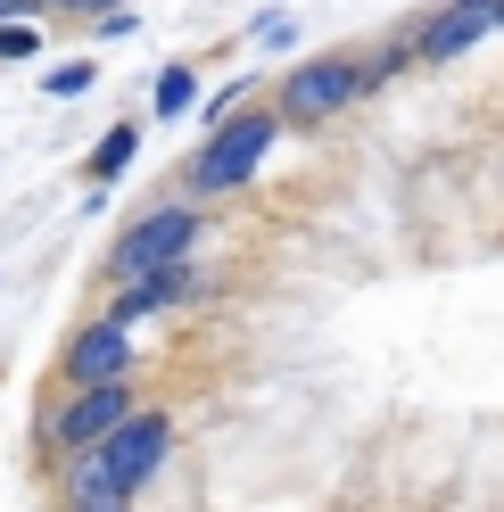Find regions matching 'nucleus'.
Instances as JSON below:
<instances>
[{
    "mask_svg": "<svg viewBox=\"0 0 504 512\" xmlns=\"http://www.w3.org/2000/svg\"><path fill=\"white\" fill-rule=\"evenodd\" d=\"M273 141H281V108H240V116H224V124L199 141V157L182 166V190H191V199H224V190H240L248 174L265 166Z\"/></svg>",
    "mask_w": 504,
    "mask_h": 512,
    "instance_id": "nucleus-1",
    "label": "nucleus"
},
{
    "mask_svg": "<svg viewBox=\"0 0 504 512\" xmlns=\"http://www.w3.org/2000/svg\"><path fill=\"white\" fill-rule=\"evenodd\" d=\"M133 405H141V397H133V372H124V380H58V405L42 413L50 463H58V455H91V446H100Z\"/></svg>",
    "mask_w": 504,
    "mask_h": 512,
    "instance_id": "nucleus-2",
    "label": "nucleus"
},
{
    "mask_svg": "<svg viewBox=\"0 0 504 512\" xmlns=\"http://www.w3.org/2000/svg\"><path fill=\"white\" fill-rule=\"evenodd\" d=\"M191 240H199V207H191V199L149 207L133 232L108 248V290H141V281H157L166 265H182V256H191Z\"/></svg>",
    "mask_w": 504,
    "mask_h": 512,
    "instance_id": "nucleus-3",
    "label": "nucleus"
},
{
    "mask_svg": "<svg viewBox=\"0 0 504 512\" xmlns=\"http://www.w3.org/2000/svg\"><path fill=\"white\" fill-rule=\"evenodd\" d=\"M364 91H372V83H364L356 58H306V67L281 75L273 108H281V124H331V116H348Z\"/></svg>",
    "mask_w": 504,
    "mask_h": 512,
    "instance_id": "nucleus-4",
    "label": "nucleus"
},
{
    "mask_svg": "<svg viewBox=\"0 0 504 512\" xmlns=\"http://www.w3.org/2000/svg\"><path fill=\"white\" fill-rule=\"evenodd\" d=\"M166 455H174V422H166L157 405H133V413H124V422L100 438V463H108V479H116L124 496H141Z\"/></svg>",
    "mask_w": 504,
    "mask_h": 512,
    "instance_id": "nucleus-5",
    "label": "nucleus"
},
{
    "mask_svg": "<svg viewBox=\"0 0 504 512\" xmlns=\"http://www.w3.org/2000/svg\"><path fill=\"white\" fill-rule=\"evenodd\" d=\"M496 25H504V0H447V9H430L414 25V58H422V67H447V58L480 50Z\"/></svg>",
    "mask_w": 504,
    "mask_h": 512,
    "instance_id": "nucleus-6",
    "label": "nucleus"
},
{
    "mask_svg": "<svg viewBox=\"0 0 504 512\" xmlns=\"http://www.w3.org/2000/svg\"><path fill=\"white\" fill-rule=\"evenodd\" d=\"M133 339H141V331H124L116 314L83 323V331L67 339V356H58V380H124V372H133Z\"/></svg>",
    "mask_w": 504,
    "mask_h": 512,
    "instance_id": "nucleus-7",
    "label": "nucleus"
},
{
    "mask_svg": "<svg viewBox=\"0 0 504 512\" xmlns=\"http://www.w3.org/2000/svg\"><path fill=\"white\" fill-rule=\"evenodd\" d=\"M133 149H141V124H116V133L91 149V182H116L124 166H133Z\"/></svg>",
    "mask_w": 504,
    "mask_h": 512,
    "instance_id": "nucleus-8",
    "label": "nucleus"
},
{
    "mask_svg": "<svg viewBox=\"0 0 504 512\" xmlns=\"http://www.w3.org/2000/svg\"><path fill=\"white\" fill-rule=\"evenodd\" d=\"M414 67V34H397V42H381V50H364V83H389V75H405Z\"/></svg>",
    "mask_w": 504,
    "mask_h": 512,
    "instance_id": "nucleus-9",
    "label": "nucleus"
},
{
    "mask_svg": "<svg viewBox=\"0 0 504 512\" xmlns=\"http://www.w3.org/2000/svg\"><path fill=\"white\" fill-rule=\"evenodd\" d=\"M191 100H199L191 67H166V75H157V116H191Z\"/></svg>",
    "mask_w": 504,
    "mask_h": 512,
    "instance_id": "nucleus-10",
    "label": "nucleus"
},
{
    "mask_svg": "<svg viewBox=\"0 0 504 512\" xmlns=\"http://www.w3.org/2000/svg\"><path fill=\"white\" fill-rule=\"evenodd\" d=\"M0 58H42V34H34V17H9V25H0Z\"/></svg>",
    "mask_w": 504,
    "mask_h": 512,
    "instance_id": "nucleus-11",
    "label": "nucleus"
},
{
    "mask_svg": "<svg viewBox=\"0 0 504 512\" xmlns=\"http://www.w3.org/2000/svg\"><path fill=\"white\" fill-rule=\"evenodd\" d=\"M91 58H67V67H50V100H75V91H91Z\"/></svg>",
    "mask_w": 504,
    "mask_h": 512,
    "instance_id": "nucleus-12",
    "label": "nucleus"
},
{
    "mask_svg": "<svg viewBox=\"0 0 504 512\" xmlns=\"http://www.w3.org/2000/svg\"><path fill=\"white\" fill-rule=\"evenodd\" d=\"M240 108H248V83H224V91L207 100V124H224V116H240Z\"/></svg>",
    "mask_w": 504,
    "mask_h": 512,
    "instance_id": "nucleus-13",
    "label": "nucleus"
},
{
    "mask_svg": "<svg viewBox=\"0 0 504 512\" xmlns=\"http://www.w3.org/2000/svg\"><path fill=\"white\" fill-rule=\"evenodd\" d=\"M50 9H75V17H108V9H124V0H50Z\"/></svg>",
    "mask_w": 504,
    "mask_h": 512,
    "instance_id": "nucleus-14",
    "label": "nucleus"
},
{
    "mask_svg": "<svg viewBox=\"0 0 504 512\" xmlns=\"http://www.w3.org/2000/svg\"><path fill=\"white\" fill-rule=\"evenodd\" d=\"M42 9V0H0V25H9V17H34Z\"/></svg>",
    "mask_w": 504,
    "mask_h": 512,
    "instance_id": "nucleus-15",
    "label": "nucleus"
},
{
    "mask_svg": "<svg viewBox=\"0 0 504 512\" xmlns=\"http://www.w3.org/2000/svg\"><path fill=\"white\" fill-rule=\"evenodd\" d=\"M58 512H91V504H58ZM116 512H133V504H116Z\"/></svg>",
    "mask_w": 504,
    "mask_h": 512,
    "instance_id": "nucleus-16",
    "label": "nucleus"
}]
</instances>
